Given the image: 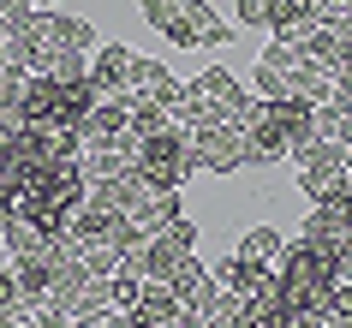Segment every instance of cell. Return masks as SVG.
<instances>
[{
  "label": "cell",
  "instance_id": "obj_10",
  "mask_svg": "<svg viewBox=\"0 0 352 328\" xmlns=\"http://www.w3.org/2000/svg\"><path fill=\"white\" fill-rule=\"evenodd\" d=\"M209 274H215V287H221V292H233V298H251V292H257L275 269H263V263H245V256L233 251V256H221V263H209Z\"/></svg>",
  "mask_w": 352,
  "mask_h": 328
},
{
  "label": "cell",
  "instance_id": "obj_6",
  "mask_svg": "<svg viewBox=\"0 0 352 328\" xmlns=\"http://www.w3.org/2000/svg\"><path fill=\"white\" fill-rule=\"evenodd\" d=\"M215 292H221V287H215V274H209V263H204L197 251L167 274V298H173L179 310H191V316H204V310L215 305Z\"/></svg>",
  "mask_w": 352,
  "mask_h": 328
},
{
  "label": "cell",
  "instance_id": "obj_20",
  "mask_svg": "<svg viewBox=\"0 0 352 328\" xmlns=\"http://www.w3.org/2000/svg\"><path fill=\"white\" fill-rule=\"evenodd\" d=\"M12 209H19V197H12V185L0 179V227H6V221H12Z\"/></svg>",
  "mask_w": 352,
  "mask_h": 328
},
{
  "label": "cell",
  "instance_id": "obj_8",
  "mask_svg": "<svg viewBox=\"0 0 352 328\" xmlns=\"http://www.w3.org/2000/svg\"><path fill=\"white\" fill-rule=\"evenodd\" d=\"M179 90H186V84L167 72L162 60H149V54L131 60V96H144V102H155V108H173V102H179Z\"/></svg>",
  "mask_w": 352,
  "mask_h": 328
},
{
  "label": "cell",
  "instance_id": "obj_7",
  "mask_svg": "<svg viewBox=\"0 0 352 328\" xmlns=\"http://www.w3.org/2000/svg\"><path fill=\"white\" fill-rule=\"evenodd\" d=\"M131 48L126 42H96L90 48V90L96 96H126L131 90Z\"/></svg>",
  "mask_w": 352,
  "mask_h": 328
},
{
  "label": "cell",
  "instance_id": "obj_5",
  "mask_svg": "<svg viewBox=\"0 0 352 328\" xmlns=\"http://www.w3.org/2000/svg\"><path fill=\"white\" fill-rule=\"evenodd\" d=\"M186 90L197 96V102H209L221 120H239V113L251 108V84H245L239 72H227V66H209V72L186 78Z\"/></svg>",
  "mask_w": 352,
  "mask_h": 328
},
{
  "label": "cell",
  "instance_id": "obj_17",
  "mask_svg": "<svg viewBox=\"0 0 352 328\" xmlns=\"http://www.w3.org/2000/svg\"><path fill=\"white\" fill-rule=\"evenodd\" d=\"M233 19L245 30H269V0H233Z\"/></svg>",
  "mask_w": 352,
  "mask_h": 328
},
{
  "label": "cell",
  "instance_id": "obj_21",
  "mask_svg": "<svg viewBox=\"0 0 352 328\" xmlns=\"http://www.w3.org/2000/svg\"><path fill=\"white\" fill-rule=\"evenodd\" d=\"M36 6H54V0H36Z\"/></svg>",
  "mask_w": 352,
  "mask_h": 328
},
{
  "label": "cell",
  "instance_id": "obj_9",
  "mask_svg": "<svg viewBox=\"0 0 352 328\" xmlns=\"http://www.w3.org/2000/svg\"><path fill=\"white\" fill-rule=\"evenodd\" d=\"M179 215H186V197H179V191H149L126 221H131V233H138V239H149V233H162L167 221H179Z\"/></svg>",
  "mask_w": 352,
  "mask_h": 328
},
{
  "label": "cell",
  "instance_id": "obj_11",
  "mask_svg": "<svg viewBox=\"0 0 352 328\" xmlns=\"http://www.w3.org/2000/svg\"><path fill=\"white\" fill-rule=\"evenodd\" d=\"M0 239H6V251H12V256H60V251H54V239L42 233L30 215H12L6 227H0Z\"/></svg>",
  "mask_w": 352,
  "mask_h": 328
},
{
  "label": "cell",
  "instance_id": "obj_2",
  "mask_svg": "<svg viewBox=\"0 0 352 328\" xmlns=\"http://www.w3.org/2000/svg\"><path fill=\"white\" fill-rule=\"evenodd\" d=\"M275 281L280 292H287V310H311V316H322V305H329V292H334V263L316 245H305V239H287V251H280L275 263Z\"/></svg>",
  "mask_w": 352,
  "mask_h": 328
},
{
  "label": "cell",
  "instance_id": "obj_22",
  "mask_svg": "<svg viewBox=\"0 0 352 328\" xmlns=\"http://www.w3.org/2000/svg\"><path fill=\"white\" fill-rule=\"evenodd\" d=\"M0 36H6V30H0Z\"/></svg>",
  "mask_w": 352,
  "mask_h": 328
},
{
  "label": "cell",
  "instance_id": "obj_13",
  "mask_svg": "<svg viewBox=\"0 0 352 328\" xmlns=\"http://www.w3.org/2000/svg\"><path fill=\"white\" fill-rule=\"evenodd\" d=\"M305 24H316V0H269V36L293 42Z\"/></svg>",
  "mask_w": 352,
  "mask_h": 328
},
{
  "label": "cell",
  "instance_id": "obj_12",
  "mask_svg": "<svg viewBox=\"0 0 352 328\" xmlns=\"http://www.w3.org/2000/svg\"><path fill=\"white\" fill-rule=\"evenodd\" d=\"M280 251H287V233H280V227H269V221L245 227V239H239V256H245V263H263V269H275Z\"/></svg>",
  "mask_w": 352,
  "mask_h": 328
},
{
  "label": "cell",
  "instance_id": "obj_4",
  "mask_svg": "<svg viewBox=\"0 0 352 328\" xmlns=\"http://www.w3.org/2000/svg\"><path fill=\"white\" fill-rule=\"evenodd\" d=\"M245 167V126L239 120H204L191 131V173H239Z\"/></svg>",
  "mask_w": 352,
  "mask_h": 328
},
{
  "label": "cell",
  "instance_id": "obj_14",
  "mask_svg": "<svg viewBox=\"0 0 352 328\" xmlns=\"http://www.w3.org/2000/svg\"><path fill=\"white\" fill-rule=\"evenodd\" d=\"M251 96H263V102H287V96H293V78L257 60V72H251Z\"/></svg>",
  "mask_w": 352,
  "mask_h": 328
},
{
  "label": "cell",
  "instance_id": "obj_1",
  "mask_svg": "<svg viewBox=\"0 0 352 328\" xmlns=\"http://www.w3.org/2000/svg\"><path fill=\"white\" fill-rule=\"evenodd\" d=\"M138 12L173 48H227L233 42V24L215 19L209 0H138Z\"/></svg>",
  "mask_w": 352,
  "mask_h": 328
},
{
  "label": "cell",
  "instance_id": "obj_18",
  "mask_svg": "<svg viewBox=\"0 0 352 328\" xmlns=\"http://www.w3.org/2000/svg\"><path fill=\"white\" fill-rule=\"evenodd\" d=\"M280 328H329V322H322V316H311V310H287V316H280Z\"/></svg>",
  "mask_w": 352,
  "mask_h": 328
},
{
  "label": "cell",
  "instance_id": "obj_16",
  "mask_svg": "<svg viewBox=\"0 0 352 328\" xmlns=\"http://www.w3.org/2000/svg\"><path fill=\"white\" fill-rule=\"evenodd\" d=\"M12 167H19V126L0 120V179L12 185Z\"/></svg>",
  "mask_w": 352,
  "mask_h": 328
},
{
  "label": "cell",
  "instance_id": "obj_15",
  "mask_svg": "<svg viewBox=\"0 0 352 328\" xmlns=\"http://www.w3.org/2000/svg\"><path fill=\"white\" fill-rule=\"evenodd\" d=\"M60 42L78 48V54H90V48H96V24L78 19V12H60Z\"/></svg>",
  "mask_w": 352,
  "mask_h": 328
},
{
  "label": "cell",
  "instance_id": "obj_3",
  "mask_svg": "<svg viewBox=\"0 0 352 328\" xmlns=\"http://www.w3.org/2000/svg\"><path fill=\"white\" fill-rule=\"evenodd\" d=\"M138 173H149V179L167 185V191H179L186 179H197V173H191V131L162 126L155 138H144V144H138Z\"/></svg>",
  "mask_w": 352,
  "mask_h": 328
},
{
  "label": "cell",
  "instance_id": "obj_19",
  "mask_svg": "<svg viewBox=\"0 0 352 328\" xmlns=\"http://www.w3.org/2000/svg\"><path fill=\"white\" fill-rule=\"evenodd\" d=\"M19 298V281H12V263H0V305H12Z\"/></svg>",
  "mask_w": 352,
  "mask_h": 328
}]
</instances>
